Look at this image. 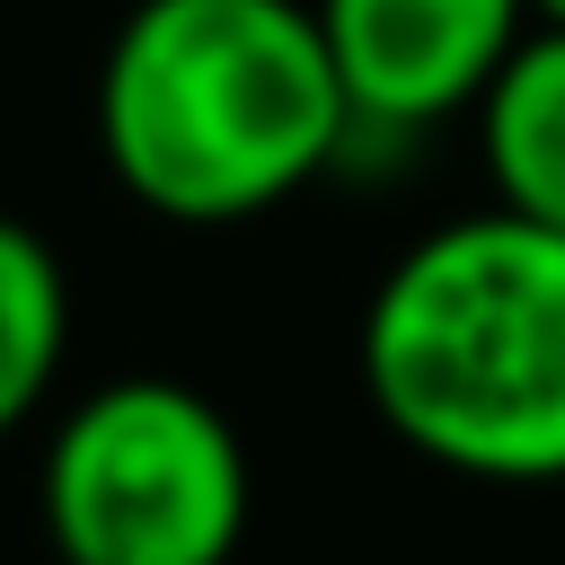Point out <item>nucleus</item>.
<instances>
[{
	"label": "nucleus",
	"instance_id": "1",
	"mask_svg": "<svg viewBox=\"0 0 565 565\" xmlns=\"http://www.w3.org/2000/svg\"><path fill=\"white\" fill-rule=\"evenodd\" d=\"M353 371L371 415L468 486H565V230L477 203L388 256Z\"/></svg>",
	"mask_w": 565,
	"mask_h": 565
},
{
	"label": "nucleus",
	"instance_id": "2",
	"mask_svg": "<svg viewBox=\"0 0 565 565\" xmlns=\"http://www.w3.org/2000/svg\"><path fill=\"white\" fill-rule=\"evenodd\" d=\"M344 79L309 0H132L97 62L106 177L177 221L230 230L344 168Z\"/></svg>",
	"mask_w": 565,
	"mask_h": 565
},
{
	"label": "nucleus",
	"instance_id": "3",
	"mask_svg": "<svg viewBox=\"0 0 565 565\" xmlns=\"http://www.w3.org/2000/svg\"><path fill=\"white\" fill-rule=\"evenodd\" d=\"M35 512L62 565H230L256 477L238 424L194 380L124 371L53 415Z\"/></svg>",
	"mask_w": 565,
	"mask_h": 565
},
{
	"label": "nucleus",
	"instance_id": "4",
	"mask_svg": "<svg viewBox=\"0 0 565 565\" xmlns=\"http://www.w3.org/2000/svg\"><path fill=\"white\" fill-rule=\"evenodd\" d=\"M309 9L353 106L344 168L477 115L486 79L539 26L530 0H309Z\"/></svg>",
	"mask_w": 565,
	"mask_h": 565
},
{
	"label": "nucleus",
	"instance_id": "5",
	"mask_svg": "<svg viewBox=\"0 0 565 565\" xmlns=\"http://www.w3.org/2000/svg\"><path fill=\"white\" fill-rule=\"evenodd\" d=\"M477 159L503 212L565 230V26H530L477 97Z\"/></svg>",
	"mask_w": 565,
	"mask_h": 565
},
{
	"label": "nucleus",
	"instance_id": "6",
	"mask_svg": "<svg viewBox=\"0 0 565 565\" xmlns=\"http://www.w3.org/2000/svg\"><path fill=\"white\" fill-rule=\"evenodd\" d=\"M62 353H71V274L35 221L0 212V441L53 397Z\"/></svg>",
	"mask_w": 565,
	"mask_h": 565
},
{
	"label": "nucleus",
	"instance_id": "7",
	"mask_svg": "<svg viewBox=\"0 0 565 565\" xmlns=\"http://www.w3.org/2000/svg\"><path fill=\"white\" fill-rule=\"evenodd\" d=\"M530 18L539 26H565V0H530Z\"/></svg>",
	"mask_w": 565,
	"mask_h": 565
}]
</instances>
